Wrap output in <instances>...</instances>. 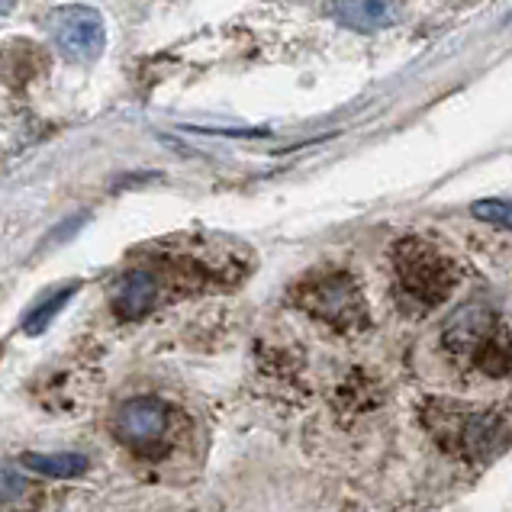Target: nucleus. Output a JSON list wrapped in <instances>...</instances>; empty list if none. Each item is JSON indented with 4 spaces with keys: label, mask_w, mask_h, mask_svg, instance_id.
I'll list each match as a JSON object with an SVG mask.
<instances>
[{
    "label": "nucleus",
    "mask_w": 512,
    "mask_h": 512,
    "mask_svg": "<svg viewBox=\"0 0 512 512\" xmlns=\"http://www.w3.org/2000/svg\"><path fill=\"white\" fill-rule=\"evenodd\" d=\"M294 300L300 310L339 332H355L368 326V306H364L358 284L345 271H316L303 277L294 290Z\"/></svg>",
    "instance_id": "obj_3"
},
{
    "label": "nucleus",
    "mask_w": 512,
    "mask_h": 512,
    "mask_svg": "<svg viewBox=\"0 0 512 512\" xmlns=\"http://www.w3.org/2000/svg\"><path fill=\"white\" fill-rule=\"evenodd\" d=\"M49 33L68 62H94L100 49H104V20L91 7L55 10Z\"/></svg>",
    "instance_id": "obj_4"
},
{
    "label": "nucleus",
    "mask_w": 512,
    "mask_h": 512,
    "mask_svg": "<svg viewBox=\"0 0 512 512\" xmlns=\"http://www.w3.org/2000/svg\"><path fill=\"white\" fill-rule=\"evenodd\" d=\"M23 464L29 471L46 474V477H78L87 471V455H78V451H58V455H23Z\"/></svg>",
    "instance_id": "obj_9"
},
{
    "label": "nucleus",
    "mask_w": 512,
    "mask_h": 512,
    "mask_svg": "<svg viewBox=\"0 0 512 512\" xmlns=\"http://www.w3.org/2000/svg\"><path fill=\"white\" fill-rule=\"evenodd\" d=\"M13 10V0H0V17H4V13H10Z\"/></svg>",
    "instance_id": "obj_12"
},
{
    "label": "nucleus",
    "mask_w": 512,
    "mask_h": 512,
    "mask_svg": "<svg viewBox=\"0 0 512 512\" xmlns=\"http://www.w3.org/2000/svg\"><path fill=\"white\" fill-rule=\"evenodd\" d=\"M438 348L467 390H490L512 380V329L490 306L467 303L438 332Z\"/></svg>",
    "instance_id": "obj_1"
},
{
    "label": "nucleus",
    "mask_w": 512,
    "mask_h": 512,
    "mask_svg": "<svg viewBox=\"0 0 512 512\" xmlns=\"http://www.w3.org/2000/svg\"><path fill=\"white\" fill-rule=\"evenodd\" d=\"M393 271L400 297L419 313L435 310L458 287V268L426 239H400L393 245Z\"/></svg>",
    "instance_id": "obj_2"
},
{
    "label": "nucleus",
    "mask_w": 512,
    "mask_h": 512,
    "mask_svg": "<svg viewBox=\"0 0 512 512\" xmlns=\"http://www.w3.org/2000/svg\"><path fill=\"white\" fill-rule=\"evenodd\" d=\"M168 429H171V409L168 403L155 397L129 400L120 406V416H116V435L136 451H152L155 445H162L168 438Z\"/></svg>",
    "instance_id": "obj_5"
},
{
    "label": "nucleus",
    "mask_w": 512,
    "mask_h": 512,
    "mask_svg": "<svg viewBox=\"0 0 512 512\" xmlns=\"http://www.w3.org/2000/svg\"><path fill=\"white\" fill-rule=\"evenodd\" d=\"M75 290H78V287H65V290H58L55 297H49L46 303H39L36 310L26 316V323H23L26 335H39L42 329H46V326L52 323V319L58 316V310H62V306H65L71 297H75Z\"/></svg>",
    "instance_id": "obj_10"
},
{
    "label": "nucleus",
    "mask_w": 512,
    "mask_h": 512,
    "mask_svg": "<svg viewBox=\"0 0 512 512\" xmlns=\"http://www.w3.org/2000/svg\"><path fill=\"white\" fill-rule=\"evenodd\" d=\"M471 213L480 219V223H490V226H503V229H512V200H477Z\"/></svg>",
    "instance_id": "obj_11"
},
{
    "label": "nucleus",
    "mask_w": 512,
    "mask_h": 512,
    "mask_svg": "<svg viewBox=\"0 0 512 512\" xmlns=\"http://www.w3.org/2000/svg\"><path fill=\"white\" fill-rule=\"evenodd\" d=\"M162 271H152V268H139V271H129L123 277L120 290H116V313L123 319H136L142 313H149L152 306L162 300Z\"/></svg>",
    "instance_id": "obj_6"
},
{
    "label": "nucleus",
    "mask_w": 512,
    "mask_h": 512,
    "mask_svg": "<svg viewBox=\"0 0 512 512\" xmlns=\"http://www.w3.org/2000/svg\"><path fill=\"white\" fill-rule=\"evenodd\" d=\"M39 506V490L10 464H0V512H33Z\"/></svg>",
    "instance_id": "obj_8"
},
{
    "label": "nucleus",
    "mask_w": 512,
    "mask_h": 512,
    "mask_svg": "<svg viewBox=\"0 0 512 512\" xmlns=\"http://www.w3.org/2000/svg\"><path fill=\"white\" fill-rule=\"evenodd\" d=\"M329 13L351 29L371 33V29L387 26L393 20V13H397V7H393L390 0H335Z\"/></svg>",
    "instance_id": "obj_7"
}]
</instances>
